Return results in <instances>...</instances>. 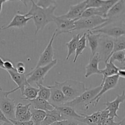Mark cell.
<instances>
[{
    "instance_id": "6da1fadb",
    "label": "cell",
    "mask_w": 125,
    "mask_h": 125,
    "mask_svg": "<svg viewBox=\"0 0 125 125\" xmlns=\"http://www.w3.org/2000/svg\"><path fill=\"white\" fill-rule=\"evenodd\" d=\"M32 6L30 10L25 15L26 17H31L34 21L35 31L34 35H36L40 30H43L48 24L53 21L55 17L54 11L57 8L55 4L51 5L48 7L38 6L34 1H31Z\"/></svg>"
},
{
    "instance_id": "7a4b0ae2",
    "label": "cell",
    "mask_w": 125,
    "mask_h": 125,
    "mask_svg": "<svg viewBox=\"0 0 125 125\" xmlns=\"http://www.w3.org/2000/svg\"><path fill=\"white\" fill-rule=\"evenodd\" d=\"M55 83L62 90L68 102L76 98L88 89L84 83L75 79H68L62 83L55 82Z\"/></svg>"
},
{
    "instance_id": "3957f363",
    "label": "cell",
    "mask_w": 125,
    "mask_h": 125,
    "mask_svg": "<svg viewBox=\"0 0 125 125\" xmlns=\"http://www.w3.org/2000/svg\"><path fill=\"white\" fill-rule=\"evenodd\" d=\"M101 88H102V85L100 84L99 86L94 89H87L81 95L72 101L67 102L64 105L73 107L74 109L87 111L89 109L90 102L98 94Z\"/></svg>"
},
{
    "instance_id": "277c9868",
    "label": "cell",
    "mask_w": 125,
    "mask_h": 125,
    "mask_svg": "<svg viewBox=\"0 0 125 125\" xmlns=\"http://www.w3.org/2000/svg\"><path fill=\"white\" fill-rule=\"evenodd\" d=\"M108 21V19L103 18L99 16H92L90 17L79 18L74 22L75 31H92L97 29L100 26Z\"/></svg>"
},
{
    "instance_id": "5b68a950",
    "label": "cell",
    "mask_w": 125,
    "mask_h": 125,
    "mask_svg": "<svg viewBox=\"0 0 125 125\" xmlns=\"http://www.w3.org/2000/svg\"><path fill=\"white\" fill-rule=\"evenodd\" d=\"M57 60L54 59L52 62L47 65L32 69L31 72L26 74L27 81L28 84L31 85H32L33 84H43L45 77L50 70L57 64Z\"/></svg>"
},
{
    "instance_id": "8992f818",
    "label": "cell",
    "mask_w": 125,
    "mask_h": 125,
    "mask_svg": "<svg viewBox=\"0 0 125 125\" xmlns=\"http://www.w3.org/2000/svg\"><path fill=\"white\" fill-rule=\"evenodd\" d=\"M15 92V89L7 92L3 91L2 89L0 90V109L9 120L15 118V101L14 99L9 98V95Z\"/></svg>"
},
{
    "instance_id": "52a82bcc",
    "label": "cell",
    "mask_w": 125,
    "mask_h": 125,
    "mask_svg": "<svg viewBox=\"0 0 125 125\" xmlns=\"http://www.w3.org/2000/svg\"><path fill=\"white\" fill-rule=\"evenodd\" d=\"M113 48V38L101 34L97 51V53L100 59V62L104 63L108 62L112 55Z\"/></svg>"
},
{
    "instance_id": "ba28073f",
    "label": "cell",
    "mask_w": 125,
    "mask_h": 125,
    "mask_svg": "<svg viewBox=\"0 0 125 125\" xmlns=\"http://www.w3.org/2000/svg\"><path fill=\"white\" fill-rule=\"evenodd\" d=\"M94 34H101L114 39L125 35V26L121 22H114L109 23L104 26L96 29L89 31Z\"/></svg>"
},
{
    "instance_id": "9c48e42d",
    "label": "cell",
    "mask_w": 125,
    "mask_h": 125,
    "mask_svg": "<svg viewBox=\"0 0 125 125\" xmlns=\"http://www.w3.org/2000/svg\"><path fill=\"white\" fill-rule=\"evenodd\" d=\"M106 18L108 19V21L101 25L100 28L109 23L120 22L123 18L125 20V0L117 1L108 11Z\"/></svg>"
},
{
    "instance_id": "30bf717a",
    "label": "cell",
    "mask_w": 125,
    "mask_h": 125,
    "mask_svg": "<svg viewBox=\"0 0 125 125\" xmlns=\"http://www.w3.org/2000/svg\"><path fill=\"white\" fill-rule=\"evenodd\" d=\"M119 79L120 77L118 74H116V75L108 77V78H106L104 80V81L101 84V85H102V88H101V90H100V92L98 93V95L93 99L92 101L90 102V106H93V107L96 106L97 104L98 103L99 101H100L101 96H102L105 93L108 92L109 90L114 89V88L117 86V84H118V81H119Z\"/></svg>"
},
{
    "instance_id": "8fae6325",
    "label": "cell",
    "mask_w": 125,
    "mask_h": 125,
    "mask_svg": "<svg viewBox=\"0 0 125 125\" xmlns=\"http://www.w3.org/2000/svg\"><path fill=\"white\" fill-rule=\"evenodd\" d=\"M55 37H56V32H54L52 34L48 44L46 46V48L44 50L42 53L40 54L36 66L34 68L47 65L48 64H49V63H50L53 61L54 49L53 46H52V43H53Z\"/></svg>"
},
{
    "instance_id": "7c38bea8",
    "label": "cell",
    "mask_w": 125,
    "mask_h": 125,
    "mask_svg": "<svg viewBox=\"0 0 125 125\" xmlns=\"http://www.w3.org/2000/svg\"><path fill=\"white\" fill-rule=\"evenodd\" d=\"M75 21L63 18L61 16H55L54 17L53 21L56 23L57 26V28L54 31L56 32V37L61 34L70 33L73 31Z\"/></svg>"
},
{
    "instance_id": "4fadbf2b",
    "label": "cell",
    "mask_w": 125,
    "mask_h": 125,
    "mask_svg": "<svg viewBox=\"0 0 125 125\" xmlns=\"http://www.w3.org/2000/svg\"><path fill=\"white\" fill-rule=\"evenodd\" d=\"M48 87L51 91L50 98L48 101L54 107L63 106L68 102L67 98L56 83L53 85H49Z\"/></svg>"
},
{
    "instance_id": "5bb4252c",
    "label": "cell",
    "mask_w": 125,
    "mask_h": 125,
    "mask_svg": "<svg viewBox=\"0 0 125 125\" xmlns=\"http://www.w3.org/2000/svg\"><path fill=\"white\" fill-rule=\"evenodd\" d=\"M86 1H83L73 6H70V9L65 14L60 15L61 17L66 19L77 20L81 17L83 12L85 11Z\"/></svg>"
},
{
    "instance_id": "9a60e30c",
    "label": "cell",
    "mask_w": 125,
    "mask_h": 125,
    "mask_svg": "<svg viewBox=\"0 0 125 125\" xmlns=\"http://www.w3.org/2000/svg\"><path fill=\"white\" fill-rule=\"evenodd\" d=\"M55 109L57 110L62 115L63 120H74L78 122H81V120L84 117L85 115L80 114L77 113L76 110L72 107L68 106H63L55 107Z\"/></svg>"
},
{
    "instance_id": "2e32d148",
    "label": "cell",
    "mask_w": 125,
    "mask_h": 125,
    "mask_svg": "<svg viewBox=\"0 0 125 125\" xmlns=\"http://www.w3.org/2000/svg\"><path fill=\"white\" fill-rule=\"evenodd\" d=\"M125 101V92L123 90L121 95H118L117 98L114 101H107L103 104L106 106V109L108 110L109 112V117L114 118L115 117L118 118V115H117V111L119 110L120 105L121 103H123Z\"/></svg>"
},
{
    "instance_id": "e0dca14e",
    "label": "cell",
    "mask_w": 125,
    "mask_h": 125,
    "mask_svg": "<svg viewBox=\"0 0 125 125\" xmlns=\"http://www.w3.org/2000/svg\"><path fill=\"white\" fill-rule=\"evenodd\" d=\"M31 20H32V18L31 17H28L25 15L17 13L13 17L10 22L7 26H2L0 28V29L2 31L6 30V29L11 28H19V29H22L25 26H26L28 22L30 21Z\"/></svg>"
},
{
    "instance_id": "ac0fdd59",
    "label": "cell",
    "mask_w": 125,
    "mask_h": 125,
    "mask_svg": "<svg viewBox=\"0 0 125 125\" xmlns=\"http://www.w3.org/2000/svg\"><path fill=\"white\" fill-rule=\"evenodd\" d=\"M7 73H9L12 81H14L17 85V87L15 89V91L20 89L21 90V94H23L25 87L29 85L28 83V81H27L26 74H20L17 72L16 68H15L14 70H12L7 71Z\"/></svg>"
},
{
    "instance_id": "d6986e66",
    "label": "cell",
    "mask_w": 125,
    "mask_h": 125,
    "mask_svg": "<svg viewBox=\"0 0 125 125\" xmlns=\"http://www.w3.org/2000/svg\"><path fill=\"white\" fill-rule=\"evenodd\" d=\"M100 62V59L98 53H96L93 57H90L89 63L88 65H87L86 67H85V78H89V76L94 74H101L100 69L98 68V65Z\"/></svg>"
},
{
    "instance_id": "ffe728a7",
    "label": "cell",
    "mask_w": 125,
    "mask_h": 125,
    "mask_svg": "<svg viewBox=\"0 0 125 125\" xmlns=\"http://www.w3.org/2000/svg\"><path fill=\"white\" fill-rule=\"evenodd\" d=\"M31 104V107L32 108L38 110H42L46 112V111H52L55 108L52 105L49 103L48 101L41 98L37 97L35 99L29 101Z\"/></svg>"
},
{
    "instance_id": "44dd1931",
    "label": "cell",
    "mask_w": 125,
    "mask_h": 125,
    "mask_svg": "<svg viewBox=\"0 0 125 125\" xmlns=\"http://www.w3.org/2000/svg\"><path fill=\"white\" fill-rule=\"evenodd\" d=\"M100 37L101 34H94L90 31L86 32V39L89 42V45L91 50L90 57L94 56L97 53Z\"/></svg>"
},
{
    "instance_id": "7402d4cb",
    "label": "cell",
    "mask_w": 125,
    "mask_h": 125,
    "mask_svg": "<svg viewBox=\"0 0 125 125\" xmlns=\"http://www.w3.org/2000/svg\"><path fill=\"white\" fill-rule=\"evenodd\" d=\"M46 113L45 118L40 125H51L56 122L64 120L61 114L56 109L54 108L52 111H46Z\"/></svg>"
},
{
    "instance_id": "603a6c76",
    "label": "cell",
    "mask_w": 125,
    "mask_h": 125,
    "mask_svg": "<svg viewBox=\"0 0 125 125\" xmlns=\"http://www.w3.org/2000/svg\"><path fill=\"white\" fill-rule=\"evenodd\" d=\"M106 64V67L105 68L102 70H100V74L103 75V80L101 83L104 81L105 79L107 78L112 76L118 74V72L119 71L120 68L117 67L114 63L111 61H109Z\"/></svg>"
},
{
    "instance_id": "cb8c5ba5",
    "label": "cell",
    "mask_w": 125,
    "mask_h": 125,
    "mask_svg": "<svg viewBox=\"0 0 125 125\" xmlns=\"http://www.w3.org/2000/svg\"><path fill=\"white\" fill-rule=\"evenodd\" d=\"M118 0H107L104 1L103 4L100 7L95 8L96 15L101 17L103 18H107V14L110 9L117 2Z\"/></svg>"
},
{
    "instance_id": "d4e9b609",
    "label": "cell",
    "mask_w": 125,
    "mask_h": 125,
    "mask_svg": "<svg viewBox=\"0 0 125 125\" xmlns=\"http://www.w3.org/2000/svg\"><path fill=\"white\" fill-rule=\"evenodd\" d=\"M30 111L31 113V120L34 123V125H41L46 117V112L42 110L35 109L31 107H30Z\"/></svg>"
},
{
    "instance_id": "484cf974",
    "label": "cell",
    "mask_w": 125,
    "mask_h": 125,
    "mask_svg": "<svg viewBox=\"0 0 125 125\" xmlns=\"http://www.w3.org/2000/svg\"><path fill=\"white\" fill-rule=\"evenodd\" d=\"M39 89L31 85H27L24 89L23 93L21 94L24 97L22 98V100L31 101L34 100L38 96Z\"/></svg>"
},
{
    "instance_id": "4316f807",
    "label": "cell",
    "mask_w": 125,
    "mask_h": 125,
    "mask_svg": "<svg viewBox=\"0 0 125 125\" xmlns=\"http://www.w3.org/2000/svg\"><path fill=\"white\" fill-rule=\"evenodd\" d=\"M79 39H80V34H75V35H73V37L71 39L70 41L66 43V45L68 48V53H67V57H66L67 61L69 59L72 54H75V51Z\"/></svg>"
},
{
    "instance_id": "83f0119b",
    "label": "cell",
    "mask_w": 125,
    "mask_h": 125,
    "mask_svg": "<svg viewBox=\"0 0 125 125\" xmlns=\"http://www.w3.org/2000/svg\"><path fill=\"white\" fill-rule=\"evenodd\" d=\"M30 103L28 104H23L18 103L15 107V120H18L20 118L26 115L30 112Z\"/></svg>"
},
{
    "instance_id": "f1b7e54d",
    "label": "cell",
    "mask_w": 125,
    "mask_h": 125,
    "mask_svg": "<svg viewBox=\"0 0 125 125\" xmlns=\"http://www.w3.org/2000/svg\"><path fill=\"white\" fill-rule=\"evenodd\" d=\"M86 42V32H85L81 37L80 39H79V42H78L76 50L75 51V54H74V60H73V62H74V63H75V62H76L78 57L83 54L84 50L87 48Z\"/></svg>"
},
{
    "instance_id": "f546056e",
    "label": "cell",
    "mask_w": 125,
    "mask_h": 125,
    "mask_svg": "<svg viewBox=\"0 0 125 125\" xmlns=\"http://www.w3.org/2000/svg\"><path fill=\"white\" fill-rule=\"evenodd\" d=\"M100 111H97L90 115H85L84 118L81 120V122L84 123L87 125H98L99 118H100Z\"/></svg>"
},
{
    "instance_id": "4dcf8cb0",
    "label": "cell",
    "mask_w": 125,
    "mask_h": 125,
    "mask_svg": "<svg viewBox=\"0 0 125 125\" xmlns=\"http://www.w3.org/2000/svg\"><path fill=\"white\" fill-rule=\"evenodd\" d=\"M125 50V35L114 39V48L112 53Z\"/></svg>"
},
{
    "instance_id": "1f68e13d",
    "label": "cell",
    "mask_w": 125,
    "mask_h": 125,
    "mask_svg": "<svg viewBox=\"0 0 125 125\" xmlns=\"http://www.w3.org/2000/svg\"><path fill=\"white\" fill-rule=\"evenodd\" d=\"M38 89H39V93H38V96L41 98L44 99L46 101H49L51 95V91L48 87H45L43 85V84H38Z\"/></svg>"
},
{
    "instance_id": "d6a6232c",
    "label": "cell",
    "mask_w": 125,
    "mask_h": 125,
    "mask_svg": "<svg viewBox=\"0 0 125 125\" xmlns=\"http://www.w3.org/2000/svg\"><path fill=\"white\" fill-rule=\"evenodd\" d=\"M125 56L124 51H120L112 53L109 61H111L114 63L115 61H117L121 63H125Z\"/></svg>"
},
{
    "instance_id": "836d02e7",
    "label": "cell",
    "mask_w": 125,
    "mask_h": 125,
    "mask_svg": "<svg viewBox=\"0 0 125 125\" xmlns=\"http://www.w3.org/2000/svg\"><path fill=\"white\" fill-rule=\"evenodd\" d=\"M104 0H87L85 9L98 8L103 4Z\"/></svg>"
},
{
    "instance_id": "e575fe53",
    "label": "cell",
    "mask_w": 125,
    "mask_h": 125,
    "mask_svg": "<svg viewBox=\"0 0 125 125\" xmlns=\"http://www.w3.org/2000/svg\"><path fill=\"white\" fill-rule=\"evenodd\" d=\"M109 118V112L108 110L105 109L100 111V118H99L98 125H103Z\"/></svg>"
},
{
    "instance_id": "d590c367",
    "label": "cell",
    "mask_w": 125,
    "mask_h": 125,
    "mask_svg": "<svg viewBox=\"0 0 125 125\" xmlns=\"http://www.w3.org/2000/svg\"><path fill=\"white\" fill-rule=\"evenodd\" d=\"M55 1H38L37 2L36 4L38 6H40L42 7H48V6H51V5L55 4Z\"/></svg>"
},
{
    "instance_id": "8d00e7d4",
    "label": "cell",
    "mask_w": 125,
    "mask_h": 125,
    "mask_svg": "<svg viewBox=\"0 0 125 125\" xmlns=\"http://www.w3.org/2000/svg\"><path fill=\"white\" fill-rule=\"evenodd\" d=\"M16 70L20 74H24L26 71L25 65L23 62H19L16 64Z\"/></svg>"
},
{
    "instance_id": "74e56055",
    "label": "cell",
    "mask_w": 125,
    "mask_h": 125,
    "mask_svg": "<svg viewBox=\"0 0 125 125\" xmlns=\"http://www.w3.org/2000/svg\"><path fill=\"white\" fill-rule=\"evenodd\" d=\"M15 68V67H14V65H13V64L11 61H9V60L4 61V70L7 72V71L14 70Z\"/></svg>"
},
{
    "instance_id": "f35d334b",
    "label": "cell",
    "mask_w": 125,
    "mask_h": 125,
    "mask_svg": "<svg viewBox=\"0 0 125 125\" xmlns=\"http://www.w3.org/2000/svg\"><path fill=\"white\" fill-rule=\"evenodd\" d=\"M10 122L13 125H34V123L32 120L29 122H19L15 120H10Z\"/></svg>"
},
{
    "instance_id": "ab89813d",
    "label": "cell",
    "mask_w": 125,
    "mask_h": 125,
    "mask_svg": "<svg viewBox=\"0 0 125 125\" xmlns=\"http://www.w3.org/2000/svg\"><path fill=\"white\" fill-rule=\"evenodd\" d=\"M103 125H121L120 122H115L114 120V118H112L109 117L108 119L106 120L104 124Z\"/></svg>"
},
{
    "instance_id": "60d3db41",
    "label": "cell",
    "mask_w": 125,
    "mask_h": 125,
    "mask_svg": "<svg viewBox=\"0 0 125 125\" xmlns=\"http://www.w3.org/2000/svg\"><path fill=\"white\" fill-rule=\"evenodd\" d=\"M0 123H10L9 120L5 116L3 112L1 111V109H0Z\"/></svg>"
},
{
    "instance_id": "b9f144b4",
    "label": "cell",
    "mask_w": 125,
    "mask_h": 125,
    "mask_svg": "<svg viewBox=\"0 0 125 125\" xmlns=\"http://www.w3.org/2000/svg\"><path fill=\"white\" fill-rule=\"evenodd\" d=\"M66 125H79L78 121L74 120H67Z\"/></svg>"
},
{
    "instance_id": "7bdbcfd3",
    "label": "cell",
    "mask_w": 125,
    "mask_h": 125,
    "mask_svg": "<svg viewBox=\"0 0 125 125\" xmlns=\"http://www.w3.org/2000/svg\"><path fill=\"white\" fill-rule=\"evenodd\" d=\"M66 123H67V120H61L59 121V122H56L55 123H52L51 125H66Z\"/></svg>"
},
{
    "instance_id": "ee69618b",
    "label": "cell",
    "mask_w": 125,
    "mask_h": 125,
    "mask_svg": "<svg viewBox=\"0 0 125 125\" xmlns=\"http://www.w3.org/2000/svg\"><path fill=\"white\" fill-rule=\"evenodd\" d=\"M118 75L119 77H122L123 78H125V70H122L120 68L119 71L118 72Z\"/></svg>"
},
{
    "instance_id": "f6af8a7d",
    "label": "cell",
    "mask_w": 125,
    "mask_h": 125,
    "mask_svg": "<svg viewBox=\"0 0 125 125\" xmlns=\"http://www.w3.org/2000/svg\"><path fill=\"white\" fill-rule=\"evenodd\" d=\"M6 1H6V0H0V13H1V11H2V5L4 2H6Z\"/></svg>"
},
{
    "instance_id": "bcb514c9",
    "label": "cell",
    "mask_w": 125,
    "mask_h": 125,
    "mask_svg": "<svg viewBox=\"0 0 125 125\" xmlns=\"http://www.w3.org/2000/svg\"><path fill=\"white\" fill-rule=\"evenodd\" d=\"M4 61L0 57V68L4 69Z\"/></svg>"
},
{
    "instance_id": "7dc6e473",
    "label": "cell",
    "mask_w": 125,
    "mask_h": 125,
    "mask_svg": "<svg viewBox=\"0 0 125 125\" xmlns=\"http://www.w3.org/2000/svg\"><path fill=\"white\" fill-rule=\"evenodd\" d=\"M121 125H125V116L122 121H120Z\"/></svg>"
},
{
    "instance_id": "c3c4849f",
    "label": "cell",
    "mask_w": 125,
    "mask_h": 125,
    "mask_svg": "<svg viewBox=\"0 0 125 125\" xmlns=\"http://www.w3.org/2000/svg\"><path fill=\"white\" fill-rule=\"evenodd\" d=\"M2 125H13L12 123H2Z\"/></svg>"
},
{
    "instance_id": "681fc988",
    "label": "cell",
    "mask_w": 125,
    "mask_h": 125,
    "mask_svg": "<svg viewBox=\"0 0 125 125\" xmlns=\"http://www.w3.org/2000/svg\"><path fill=\"white\" fill-rule=\"evenodd\" d=\"M120 69H122V70H125V67H122V68H121Z\"/></svg>"
},
{
    "instance_id": "f907efd6",
    "label": "cell",
    "mask_w": 125,
    "mask_h": 125,
    "mask_svg": "<svg viewBox=\"0 0 125 125\" xmlns=\"http://www.w3.org/2000/svg\"><path fill=\"white\" fill-rule=\"evenodd\" d=\"M2 90V87H1V84H0V90Z\"/></svg>"
},
{
    "instance_id": "816d5d0a",
    "label": "cell",
    "mask_w": 125,
    "mask_h": 125,
    "mask_svg": "<svg viewBox=\"0 0 125 125\" xmlns=\"http://www.w3.org/2000/svg\"><path fill=\"white\" fill-rule=\"evenodd\" d=\"M124 53H125V50H124Z\"/></svg>"
},
{
    "instance_id": "f5cc1de1",
    "label": "cell",
    "mask_w": 125,
    "mask_h": 125,
    "mask_svg": "<svg viewBox=\"0 0 125 125\" xmlns=\"http://www.w3.org/2000/svg\"><path fill=\"white\" fill-rule=\"evenodd\" d=\"M124 25H125V23H124Z\"/></svg>"
},
{
    "instance_id": "db71d44e",
    "label": "cell",
    "mask_w": 125,
    "mask_h": 125,
    "mask_svg": "<svg viewBox=\"0 0 125 125\" xmlns=\"http://www.w3.org/2000/svg\"><path fill=\"white\" fill-rule=\"evenodd\" d=\"M1 29H0V33H1Z\"/></svg>"
},
{
    "instance_id": "11a10c76",
    "label": "cell",
    "mask_w": 125,
    "mask_h": 125,
    "mask_svg": "<svg viewBox=\"0 0 125 125\" xmlns=\"http://www.w3.org/2000/svg\"><path fill=\"white\" fill-rule=\"evenodd\" d=\"M0 125H2V123H0Z\"/></svg>"
}]
</instances>
